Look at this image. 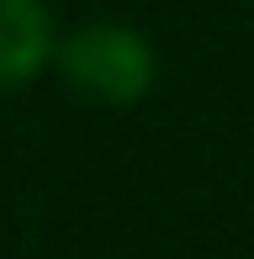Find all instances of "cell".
<instances>
[{
  "mask_svg": "<svg viewBox=\"0 0 254 259\" xmlns=\"http://www.w3.org/2000/svg\"><path fill=\"white\" fill-rule=\"evenodd\" d=\"M53 74L74 101L122 111V106H138L159 85V48L133 21L96 16V21H79V27L59 32Z\"/></svg>",
  "mask_w": 254,
  "mask_h": 259,
  "instance_id": "1",
  "label": "cell"
},
{
  "mask_svg": "<svg viewBox=\"0 0 254 259\" xmlns=\"http://www.w3.org/2000/svg\"><path fill=\"white\" fill-rule=\"evenodd\" d=\"M59 32L48 0H0V96H21L48 74Z\"/></svg>",
  "mask_w": 254,
  "mask_h": 259,
  "instance_id": "2",
  "label": "cell"
}]
</instances>
